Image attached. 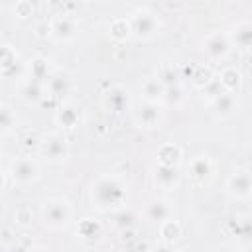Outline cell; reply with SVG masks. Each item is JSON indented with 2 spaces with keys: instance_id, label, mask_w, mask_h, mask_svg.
<instances>
[{
  "instance_id": "1",
  "label": "cell",
  "mask_w": 252,
  "mask_h": 252,
  "mask_svg": "<svg viewBox=\"0 0 252 252\" xmlns=\"http://www.w3.org/2000/svg\"><path fill=\"white\" fill-rule=\"evenodd\" d=\"M89 199L91 205L100 211V213H116L118 209L126 207L128 203V189L122 183L120 177L110 175V173H102L98 175L89 189Z\"/></svg>"
},
{
  "instance_id": "2",
  "label": "cell",
  "mask_w": 252,
  "mask_h": 252,
  "mask_svg": "<svg viewBox=\"0 0 252 252\" xmlns=\"http://www.w3.org/2000/svg\"><path fill=\"white\" fill-rule=\"evenodd\" d=\"M39 220L49 230H63L73 220V207L63 197H51L39 207Z\"/></svg>"
},
{
  "instance_id": "3",
  "label": "cell",
  "mask_w": 252,
  "mask_h": 252,
  "mask_svg": "<svg viewBox=\"0 0 252 252\" xmlns=\"http://www.w3.org/2000/svg\"><path fill=\"white\" fill-rule=\"evenodd\" d=\"M128 20L132 37H136L138 41H154L161 32V20L150 8H136Z\"/></svg>"
},
{
  "instance_id": "4",
  "label": "cell",
  "mask_w": 252,
  "mask_h": 252,
  "mask_svg": "<svg viewBox=\"0 0 252 252\" xmlns=\"http://www.w3.org/2000/svg\"><path fill=\"white\" fill-rule=\"evenodd\" d=\"M69 154H71V146L65 134L51 132L45 134L39 142V156L49 163H63L69 159Z\"/></svg>"
},
{
  "instance_id": "5",
  "label": "cell",
  "mask_w": 252,
  "mask_h": 252,
  "mask_svg": "<svg viewBox=\"0 0 252 252\" xmlns=\"http://www.w3.org/2000/svg\"><path fill=\"white\" fill-rule=\"evenodd\" d=\"M100 104L110 114H124V112H128L130 106H132L130 89L124 87V85H112V87H108L102 93V96H100Z\"/></svg>"
},
{
  "instance_id": "6",
  "label": "cell",
  "mask_w": 252,
  "mask_h": 252,
  "mask_svg": "<svg viewBox=\"0 0 252 252\" xmlns=\"http://www.w3.org/2000/svg\"><path fill=\"white\" fill-rule=\"evenodd\" d=\"M8 175L16 185H30L39 177V165L33 158L30 156H20L16 159L10 161L8 167Z\"/></svg>"
},
{
  "instance_id": "7",
  "label": "cell",
  "mask_w": 252,
  "mask_h": 252,
  "mask_svg": "<svg viewBox=\"0 0 252 252\" xmlns=\"http://www.w3.org/2000/svg\"><path fill=\"white\" fill-rule=\"evenodd\" d=\"M201 49H203V53L209 61H222L230 55L232 43H230L226 32L217 30V32H211V33L205 35V39L201 43Z\"/></svg>"
},
{
  "instance_id": "8",
  "label": "cell",
  "mask_w": 252,
  "mask_h": 252,
  "mask_svg": "<svg viewBox=\"0 0 252 252\" xmlns=\"http://www.w3.org/2000/svg\"><path fill=\"white\" fill-rule=\"evenodd\" d=\"M134 122L138 128L144 130H156L163 122V106L156 102H140L134 110Z\"/></svg>"
},
{
  "instance_id": "9",
  "label": "cell",
  "mask_w": 252,
  "mask_h": 252,
  "mask_svg": "<svg viewBox=\"0 0 252 252\" xmlns=\"http://www.w3.org/2000/svg\"><path fill=\"white\" fill-rule=\"evenodd\" d=\"M226 193L236 201H248L252 195V177L248 169H234L224 183Z\"/></svg>"
},
{
  "instance_id": "10",
  "label": "cell",
  "mask_w": 252,
  "mask_h": 252,
  "mask_svg": "<svg viewBox=\"0 0 252 252\" xmlns=\"http://www.w3.org/2000/svg\"><path fill=\"white\" fill-rule=\"evenodd\" d=\"M77 33H79V24H77V20H75L73 16H69V14H57V16L51 20V24H49V35H51L55 41H59V43H69V41H73V39L77 37Z\"/></svg>"
},
{
  "instance_id": "11",
  "label": "cell",
  "mask_w": 252,
  "mask_h": 252,
  "mask_svg": "<svg viewBox=\"0 0 252 252\" xmlns=\"http://www.w3.org/2000/svg\"><path fill=\"white\" fill-rule=\"evenodd\" d=\"M152 181L158 189L161 191H173L179 187L181 183V173H179V167H171V165H161V163H156L152 167Z\"/></svg>"
},
{
  "instance_id": "12",
  "label": "cell",
  "mask_w": 252,
  "mask_h": 252,
  "mask_svg": "<svg viewBox=\"0 0 252 252\" xmlns=\"http://www.w3.org/2000/svg\"><path fill=\"white\" fill-rule=\"evenodd\" d=\"M211 112H213L219 120H226V118L234 116V114L238 112V98H236V94L219 91V93L211 98Z\"/></svg>"
},
{
  "instance_id": "13",
  "label": "cell",
  "mask_w": 252,
  "mask_h": 252,
  "mask_svg": "<svg viewBox=\"0 0 252 252\" xmlns=\"http://www.w3.org/2000/svg\"><path fill=\"white\" fill-rule=\"evenodd\" d=\"M81 122H83V112L81 106H77L75 102L65 100L55 110V124L61 126L63 130H75L81 126Z\"/></svg>"
},
{
  "instance_id": "14",
  "label": "cell",
  "mask_w": 252,
  "mask_h": 252,
  "mask_svg": "<svg viewBox=\"0 0 252 252\" xmlns=\"http://www.w3.org/2000/svg\"><path fill=\"white\" fill-rule=\"evenodd\" d=\"M213 169H215V163H213L209 154H197L187 165V173H189L191 181L197 185L209 181L213 175Z\"/></svg>"
},
{
  "instance_id": "15",
  "label": "cell",
  "mask_w": 252,
  "mask_h": 252,
  "mask_svg": "<svg viewBox=\"0 0 252 252\" xmlns=\"http://www.w3.org/2000/svg\"><path fill=\"white\" fill-rule=\"evenodd\" d=\"M173 217V209H171V203L167 199H161V197H156V199H150L146 205H144V219L148 222H156V224H161L163 220L171 219Z\"/></svg>"
},
{
  "instance_id": "16",
  "label": "cell",
  "mask_w": 252,
  "mask_h": 252,
  "mask_svg": "<svg viewBox=\"0 0 252 252\" xmlns=\"http://www.w3.org/2000/svg\"><path fill=\"white\" fill-rule=\"evenodd\" d=\"M71 89H73V79L65 71H53L45 81V91L53 98H63L65 94L71 93Z\"/></svg>"
},
{
  "instance_id": "17",
  "label": "cell",
  "mask_w": 252,
  "mask_h": 252,
  "mask_svg": "<svg viewBox=\"0 0 252 252\" xmlns=\"http://www.w3.org/2000/svg\"><path fill=\"white\" fill-rule=\"evenodd\" d=\"M228 39L232 47H238L242 51H248L252 45V24L248 20H240L232 26V32H228Z\"/></svg>"
},
{
  "instance_id": "18",
  "label": "cell",
  "mask_w": 252,
  "mask_h": 252,
  "mask_svg": "<svg viewBox=\"0 0 252 252\" xmlns=\"http://www.w3.org/2000/svg\"><path fill=\"white\" fill-rule=\"evenodd\" d=\"M20 96L26 104H39L47 96L45 83H39L33 79H24L20 85Z\"/></svg>"
},
{
  "instance_id": "19",
  "label": "cell",
  "mask_w": 252,
  "mask_h": 252,
  "mask_svg": "<svg viewBox=\"0 0 252 252\" xmlns=\"http://www.w3.org/2000/svg\"><path fill=\"white\" fill-rule=\"evenodd\" d=\"M102 232H104L102 222L96 220V219H91V217L83 219V220L79 222V226H77V236H79V240H83V242H87V244L98 242V240L102 238Z\"/></svg>"
},
{
  "instance_id": "20",
  "label": "cell",
  "mask_w": 252,
  "mask_h": 252,
  "mask_svg": "<svg viewBox=\"0 0 252 252\" xmlns=\"http://www.w3.org/2000/svg\"><path fill=\"white\" fill-rule=\"evenodd\" d=\"M26 71H28L26 79H33V81H39V83H45L49 79V75L53 73L51 67H49V59L43 57V55L32 57L26 65Z\"/></svg>"
},
{
  "instance_id": "21",
  "label": "cell",
  "mask_w": 252,
  "mask_h": 252,
  "mask_svg": "<svg viewBox=\"0 0 252 252\" xmlns=\"http://www.w3.org/2000/svg\"><path fill=\"white\" fill-rule=\"evenodd\" d=\"M140 93H142L144 102H156V104H161L165 87L152 75V77H146V79L142 81V85H140Z\"/></svg>"
},
{
  "instance_id": "22",
  "label": "cell",
  "mask_w": 252,
  "mask_h": 252,
  "mask_svg": "<svg viewBox=\"0 0 252 252\" xmlns=\"http://www.w3.org/2000/svg\"><path fill=\"white\" fill-rule=\"evenodd\" d=\"M138 220H140V215L134 209H130V207H122L116 213H112V224L120 232H128V230L136 228Z\"/></svg>"
},
{
  "instance_id": "23",
  "label": "cell",
  "mask_w": 252,
  "mask_h": 252,
  "mask_svg": "<svg viewBox=\"0 0 252 252\" xmlns=\"http://www.w3.org/2000/svg\"><path fill=\"white\" fill-rule=\"evenodd\" d=\"M219 85H220V91L238 94L240 85H242V75H240V71H238L236 67H224V69L219 73Z\"/></svg>"
},
{
  "instance_id": "24",
  "label": "cell",
  "mask_w": 252,
  "mask_h": 252,
  "mask_svg": "<svg viewBox=\"0 0 252 252\" xmlns=\"http://www.w3.org/2000/svg\"><path fill=\"white\" fill-rule=\"evenodd\" d=\"M183 158V152L177 144H163L158 150V163L161 165H171V167H179Z\"/></svg>"
},
{
  "instance_id": "25",
  "label": "cell",
  "mask_w": 252,
  "mask_h": 252,
  "mask_svg": "<svg viewBox=\"0 0 252 252\" xmlns=\"http://www.w3.org/2000/svg\"><path fill=\"white\" fill-rule=\"evenodd\" d=\"M165 89L167 87H175V85H181V77H179V71L171 65V63H161L158 69H156V75H154Z\"/></svg>"
},
{
  "instance_id": "26",
  "label": "cell",
  "mask_w": 252,
  "mask_h": 252,
  "mask_svg": "<svg viewBox=\"0 0 252 252\" xmlns=\"http://www.w3.org/2000/svg\"><path fill=\"white\" fill-rule=\"evenodd\" d=\"M181 236V224L171 217L159 224V238L163 244H175Z\"/></svg>"
},
{
  "instance_id": "27",
  "label": "cell",
  "mask_w": 252,
  "mask_h": 252,
  "mask_svg": "<svg viewBox=\"0 0 252 252\" xmlns=\"http://www.w3.org/2000/svg\"><path fill=\"white\" fill-rule=\"evenodd\" d=\"M108 35L114 41H126L128 37H132V30H130V20L128 18H116L108 24Z\"/></svg>"
},
{
  "instance_id": "28",
  "label": "cell",
  "mask_w": 252,
  "mask_h": 252,
  "mask_svg": "<svg viewBox=\"0 0 252 252\" xmlns=\"http://www.w3.org/2000/svg\"><path fill=\"white\" fill-rule=\"evenodd\" d=\"M187 94H185V89L181 85H175V87H167L165 93H163V98H161V106H181L185 102Z\"/></svg>"
},
{
  "instance_id": "29",
  "label": "cell",
  "mask_w": 252,
  "mask_h": 252,
  "mask_svg": "<svg viewBox=\"0 0 252 252\" xmlns=\"http://www.w3.org/2000/svg\"><path fill=\"white\" fill-rule=\"evenodd\" d=\"M18 126V116L10 104L0 102V134H8Z\"/></svg>"
},
{
  "instance_id": "30",
  "label": "cell",
  "mask_w": 252,
  "mask_h": 252,
  "mask_svg": "<svg viewBox=\"0 0 252 252\" xmlns=\"http://www.w3.org/2000/svg\"><path fill=\"white\" fill-rule=\"evenodd\" d=\"M16 57H18V55L14 53V49H12L8 43L0 41V71H2V73H8V71L14 67Z\"/></svg>"
},
{
  "instance_id": "31",
  "label": "cell",
  "mask_w": 252,
  "mask_h": 252,
  "mask_svg": "<svg viewBox=\"0 0 252 252\" xmlns=\"http://www.w3.org/2000/svg\"><path fill=\"white\" fill-rule=\"evenodd\" d=\"M232 224H236V236L238 238H246L250 234V220H248V217H236V219H232Z\"/></svg>"
},
{
  "instance_id": "32",
  "label": "cell",
  "mask_w": 252,
  "mask_h": 252,
  "mask_svg": "<svg viewBox=\"0 0 252 252\" xmlns=\"http://www.w3.org/2000/svg\"><path fill=\"white\" fill-rule=\"evenodd\" d=\"M150 252H177V250L173 248V244H163V242H159V244H156Z\"/></svg>"
},
{
  "instance_id": "33",
  "label": "cell",
  "mask_w": 252,
  "mask_h": 252,
  "mask_svg": "<svg viewBox=\"0 0 252 252\" xmlns=\"http://www.w3.org/2000/svg\"><path fill=\"white\" fill-rule=\"evenodd\" d=\"M4 185H6V173H4L2 169H0V189H2Z\"/></svg>"
},
{
  "instance_id": "34",
  "label": "cell",
  "mask_w": 252,
  "mask_h": 252,
  "mask_svg": "<svg viewBox=\"0 0 252 252\" xmlns=\"http://www.w3.org/2000/svg\"><path fill=\"white\" fill-rule=\"evenodd\" d=\"M217 252H236V250H234V248H230V246H220Z\"/></svg>"
},
{
  "instance_id": "35",
  "label": "cell",
  "mask_w": 252,
  "mask_h": 252,
  "mask_svg": "<svg viewBox=\"0 0 252 252\" xmlns=\"http://www.w3.org/2000/svg\"><path fill=\"white\" fill-rule=\"evenodd\" d=\"M0 252H8V246L4 242H0Z\"/></svg>"
},
{
  "instance_id": "36",
  "label": "cell",
  "mask_w": 252,
  "mask_h": 252,
  "mask_svg": "<svg viewBox=\"0 0 252 252\" xmlns=\"http://www.w3.org/2000/svg\"><path fill=\"white\" fill-rule=\"evenodd\" d=\"M30 252H45L43 248H37V250H30Z\"/></svg>"
},
{
  "instance_id": "37",
  "label": "cell",
  "mask_w": 252,
  "mask_h": 252,
  "mask_svg": "<svg viewBox=\"0 0 252 252\" xmlns=\"http://www.w3.org/2000/svg\"><path fill=\"white\" fill-rule=\"evenodd\" d=\"M0 152H2V150H0Z\"/></svg>"
}]
</instances>
